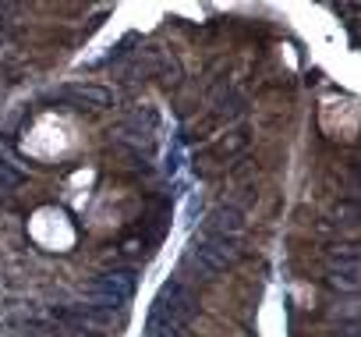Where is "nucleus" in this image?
<instances>
[{
    "instance_id": "obj_1",
    "label": "nucleus",
    "mask_w": 361,
    "mask_h": 337,
    "mask_svg": "<svg viewBox=\"0 0 361 337\" xmlns=\"http://www.w3.org/2000/svg\"><path fill=\"white\" fill-rule=\"evenodd\" d=\"M245 149H248V135H245V131L216 135V138H209V142L195 153V167H199V171H206V175L224 171V167H227V163H234Z\"/></svg>"
},
{
    "instance_id": "obj_2",
    "label": "nucleus",
    "mask_w": 361,
    "mask_h": 337,
    "mask_svg": "<svg viewBox=\"0 0 361 337\" xmlns=\"http://www.w3.org/2000/svg\"><path fill=\"white\" fill-rule=\"evenodd\" d=\"M32 238L43 245V249H68L71 242H75V227L54 210V206H39L36 213H32Z\"/></svg>"
}]
</instances>
